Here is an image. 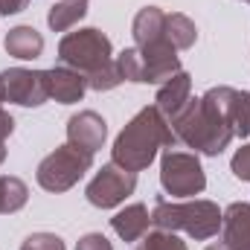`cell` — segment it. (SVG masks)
<instances>
[{"instance_id":"cell-15","label":"cell","mask_w":250,"mask_h":250,"mask_svg":"<svg viewBox=\"0 0 250 250\" xmlns=\"http://www.w3.org/2000/svg\"><path fill=\"white\" fill-rule=\"evenodd\" d=\"M163 26H166V12L160 6H146L134 15L131 35H134L137 47H148V44L163 41Z\"/></svg>"},{"instance_id":"cell-22","label":"cell","mask_w":250,"mask_h":250,"mask_svg":"<svg viewBox=\"0 0 250 250\" xmlns=\"http://www.w3.org/2000/svg\"><path fill=\"white\" fill-rule=\"evenodd\" d=\"M120 82H123V76H120V70H117V62H114V59L87 76V87H90V90H99V93L114 90Z\"/></svg>"},{"instance_id":"cell-2","label":"cell","mask_w":250,"mask_h":250,"mask_svg":"<svg viewBox=\"0 0 250 250\" xmlns=\"http://www.w3.org/2000/svg\"><path fill=\"white\" fill-rule=\"evenodd\" d=\"M178 137L172 131L169 120L154 108H143L134 114V120L125 125L114 143V163L128 172H143L151 166L160 148H175Z\"/></svg>"},{"instance_id":"cell-9","label":"cell","mask_w":250,"mask_h":250,"mask_svg":"<svg viewBox=\"0 0 250 250\" xmlns=\"http://www.w3.org/2000/svg\"><path fill=\"white\" fill-rule=\"evenodd\" d=\"M137 50L143 56V84H163L175 73H181L178 50L166 38L157 44H148V47H137Z\"/></svg>"},{"instance_id":"cell-24","label":"cell","mask_w":250,"mask_h":250,"mask_svg":"<svg viewBox=\"0 0 250 250\" xmlns=\"http://www.w3.org/2000/svg\"><path fill=\"white\" fill-rule=\"evenodd\" d=\"M21 250H64V242L56 233H32L23 239Z\"/></svg>"},{"instance_id":"cell-27","label":"cell","mask_w":250,"mask_h":250,"mask_svg":"<svg viewBox=\"0 0 250 250\" xmlns=\"http://www.w3.org/2000/svg\"><path fill=\"white\" fill-rule=\"evenodd\" d=\"M15 131V120H12V114L3 108V99H0V140L6 143V137Z\"/></svg>"},{"instance_id":"cell-21","label":"cell","mask_w":250,"mask_h":250,"mask_svg":"<svg viewBox=\"0 0 250 250\" xmlns=\"http://www.w3.org/2000/svg\"><path fill=\"white\" fill-rule=\"evenodd\" d=\"M117 70L123 76V82H137L143 84V56L137 47H128L117 56Z\"/></svg>"},{"instance_id":"cell-12","label":"cell","mask_w":250,"mask_h":250,"mask_svg":"<svg viewBox=\"0 0 250 250\" xmlns=\"http://www.w3.org/2000/svg\"><path fill=\"white\" fill-rule=\"evenodd\" d=\"M221 233H224V245L230 250H250V204L236 201L224 209Z\"/></svg>"},{"instance_id":"cell-20","label":"cell","mask_w":250,"mask_h":250,"mask_svg":"<svg viewBox=\"0 0 250 250\" xmlns=\"http://www.w3.org/2000/svg\"><path fill=\"white\" fill-rule=\"evenodd\" d=\"M230 125H233V134L250 137V90H236L233 111H230Z\"/></svg>"},{"instance_id":"cell-10","label":"cell","mask_w":250,"mask_h":250,"mask_svg":"<svg viewBox=\"0 0 250 250\" xmlns=\"http://www.w3.org/2000/svg\"><path fill=\"white\" fill-rule=\"evenodd\" d=\"M105 137H108V125L96 111H79L67 120V143L87 154H96L105 146Z\"/></svg>"},{"instance_id":"cell-13","label":"cell","mask_w":250,"mask_h":250,"mask_svg":"<svg viewBox=\"0 0 250 250\" xmlns=\"http://www.w3.org/2000/svg\"><path fill=\"white\" fill-rule=\"evenodd\" d=\"M189 93H192V79H189V73H184V70H181V73H175L169 82H163V87L157 90L154 108H157L166 120H172V117H175V114L187 105L189 99H192Z\"/></svg>"},{"instance_id":"cell-29","label":"cell","mask_w":250,"mask_h":250,"mask_svg":"<svg viewBox=\"0 0 250 250\" xmlns=\"http://www.w3.org/2000/svg\"><path fill=\"white\" fill-rule=\"evenodd\" d=\"M3 160H6V143L0 140V163H3Z\"/></svg>"},{"instance_id":"cell-16","label":"cell","mask_w":250,"mask_h":250,"mask_svg":"<svg viewBox=\"0 0 250 250\" xmlns=\"http://www.w3.org/2000/svg\"><path fill=\"white\" fill-rule=\"evenodd\" d=\"M3 47H6L9 56H15L21 62H32L44 53V35L35 26H15L3 38Z\"/></svg>"},{"instance_id":"cell-19","label":"cell","mask_w":250,"mask_h":250,"mask_svg":"<svg viewBox=\"0 0 250 250\" xmlns=\"http://www.w3.org/2000/svg\"><path fill=\"white\" fill-rule=\"evenodd\" d=\"M29 198V189L21 178H12V175H0V215H9V212H18Z\"/></svg>"},{"instance_id":"cell-18","label":"cell","mask_w":250,"mask_h":250,"mask_svg":"<svg viewBox=\"0 0 250 250\" xmlns=\"http://www.w3.org/2000/svg\"><path fill=\"white\" fill-rule=\"evenodd\" d=\"M84 15H87V0H56V6L47 15V23H50L53 32H67Z\"/></svg>"},{"instance_id":"cell-6","label":"cell","mask_w":250,"mask_h":250,"mask_svg":"<svg viewBox=\"0 0 250 250\" xmlns=\"http://www.w3.org/2000/svg\"><path fill=\"white\" fill-rule=\"evenodd\" d=\"M160 184L172 198H195L207 189V175L195 154L166 148L160 160Z\"/></svg>"},{"instance_id":"cell-11","label":"cell","mask_w":250,"mask_h":250,"mask_svg":"<svg viewBox=\"0 0 250 250\" xmlns=\"http://www.w3.org/2000/svg\"><path fill=\"white\" fill-rule=\"evenodd\" d=\"M47 87H50V99L62 102V105H73V102H82L84 90H87V76L59 64L53 70H47Z\"/></svg>"},{"instance_id":"cell-25","label":"cell","mask_w":250,"mask_h":250,"mask_svg":"<svg viewBox=\"0 0 250 250\" xmlns=\"http://www.w3.org/2000/svg\"><path fill=\"white\" fill-rule=\"evenodd\" d=\"M230 169H233V175H236L239 181H250V143L248 146H242V148L233 154Z\"/></svg>"},{"instance_id":"cell-1","label":"cell","mask_w":250,"mask_h":250,"mask_svg":"<svg viewBox=\"0 0 250 250\" xmlns=\"http://www.w3.org/2000/svg\"><path fill=\"white\" fill-rule=\"evenodd\" d=\"M233 99L236 90L233 87H209L201 99H189L187 105L169 120L178 143H184L189 148L201 151V154H221L233 134L230 125V111H233Z\"/></svg>"},{"instance_id":"cell-5","label":"cell","mask_w":250,"mask_h":250,"mask_svg":"<svg viewBox=\"0 0 250 250\" xmlns=\"http://www.w3.org/2000/svg\"><path fill=\"white\" fill-rule=\"evenodd\" d=\"M59 59L67 67L90 76L93 70H99L102 64L111 62V41H108V35H102L93 26L67 32L59 41Z\"/></svg>"},{"instance_id":"cell-7","label":"cell","mask_w":250,"mask_h":250,"mask_svg":"<svg viewBox=\"0 0 250 250\" xmlns=\"http://www.w3.org/2000/svg\"><path fill=\"white\" fill-rule=\"evenodd\" d=\"M0 99L15 102L23 108H38L50 99L47 87V70H26V67H9L0 73Z\"/></svg>"},{"instance_id":"cell-23","label":"cell","mask_w":250,"mask_h":250,"mask_svg":"<svg viewBox=\"0 0 250 250\" xmlns=\"http://www.w3.org/2000/svg\"><path fill=\"white\" fill-rule=\"evenodd\" d=\"M137 250H187V242H181L169 230H154V233L143 236V242H140Z\"/></svg>"},{"instance_id":"cell-17","label":"cell","mask_w":250,"mask_h":250,"mask_svg":"<svg viewBox=\"0 0 250 250\" xmlns=\"http://www.w3.org/2000/svg\"><path fill=\"white\" fill-rule=\"evenodd\" d=\"M163 38H166L175 50H189V47L198 41V26H195L192 18L181 15V12H172V15H166Z\"/></svg>"},{"instance_id":"cell-31","label":"cell","mask_w":250,"mask_h":250,"mask_svg":"<svg viewBox=\"0 0 250 250\" xmlns=\"http://www.w3.org/2000/svg\"><path fill=\"white\" fill-rule=\"evenodd\" d=\"M248 3H250V0H248Z\"/></svg>"},{"instance_id":"cell-14","label":"cell","mask_w":250,"mask_h":250,"mask_svg":"<svg viewBox=\"0 0 250 250\" xmlns=\"http://www.w3.org/2000/svg\"><path fill=\"white\" fill-rule=\"evenodd\" d=\"M148 224H151V215L146 209V204H128L125 209H120L114 218H111V227L114 233L123 239V242H137L148 233Z\"/></svg>"},{"instance_id":"cell-3","label":"cell","mask_w":250,"mask_h":250,"mask_svg":"<svg viewBox=\"0 0 250 250\" xmlns=\"http://www.w3.org/2000/svg\"><path fill=\"white\" fill-rule=\"evenodd\" d=\"M221 221H224V212L218 209V204L201 201V198H192V201H184V204L157 198L154 209H151L154 230H169V233L184 230L189 239H198V242L212 239L221 230Z\"/></svg>"},{"instance_id":"cell-8","label":"cell","mask_w":250,"mask_h":250,"mask_svg":"<svg viewBox=\"0 0 250 250\" xmlns=\"http://www.w3.org/2000/svg\"><path fill=\"white\" fill-rule=\"evenodd\" d=\"M134 189H137V172H128V169L117 166V163L111 160L108 166H102V169L96 172V178L87 184L84 195H87V201H90L93 207H99V209H114V207L123 204Z\"/></svg>"},{"instance_id":"cell-4","label":"cell","mask_w":250,"mask_h":250,"mask_svg":"<svg viewBox=\"0 0 250 250\" xmlns=\"http://www.w3.org/2000/svg\"><path fill=\"white\" fill-rule=\"evenodd\" d=\"M93 166V154L64 143L59 146L53 154H47L41 163H38V184L47 192H67L79 184V178Z\"/></svg>"},{"instance_id":"cell-28","label":"cell","mask_w":250,"mask_h":250,"mask_svg":"<svg viewBox=\"0 0 250 250\" xmlns=\"http://www.w3.org/2000/svg\"><path fill=\"white\" fill-rule=\"evenodd\" d=\"M29 6V0H0V15H18Z\"/></svg>"},{"instance_id":"cell-26","label":"cell","mask_w":250,"mask_h":250,"mask_svg":"<svg viewBox=\"0 0 250 250\" xmlns=\"http://www.w3.org/2000/svg\"><path fill=\"white\" fill-rule=\"evenodd\" d=\"M76 250H114V248H111V242H108L102 233H87V236L79 239Z\"/></svg>"},{"instance_id":"cell-30","label":"cell","mask_w":250,"mask_h":250,"mask_svg":"<svg viewBox=\"0 0 250 250\" xmlns=\"http://www.w3.org/2000/svg\"><path fill=\"white\" fill-rule=\"evenodd\" d=\"M207 250H230V248H227V245H209Z\"/></svg>"}]
</instances>
